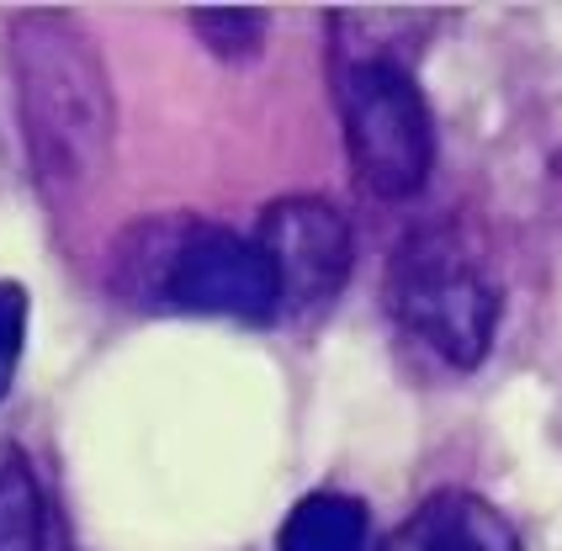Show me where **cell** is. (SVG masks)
Instances as JSON below:
<instances>
[{
	"label": "cell",
	"instance_id": "obj_1",
	"mask_svg": "<svg viewBox=\"0 0 562 551\" xmlns=\"http://www.w3.org/2000/svg\"><path fill=\"white\" fill-rule=\"evenodd\" d=\"M11 75L37 191L54 207H75L101 181L117 138V101L101 48L75 16L27 11L11 22Z\"/></svg>",
	"mask_w": 562,
	"mask_h": 551
},
{
	"label": "cell",
	"instance_id": "obj_2",
	"mask_svg": "<svg viewBox=\"0 0 562 551\" xmlns=\"http://www.w3.org/2000/svg\"><path fill=\"white\" fill-rule=\"evenodd\" d=\"M387 307L446 367H477L499 335V281L462 223H425L393 249Z\"/></svg>",
	"mask_w": 562,
	"mask_h": 551
},
{
	"label": "cell",
	"instance_id": "obj_3",
	"mask_svg": "<svg viewBox=\"0 0 562 551\" xmlns=\"http://www.w3.org/2000/svg\"><path fill=\"white\" fill-rule=\"evenodd\" d=\"M335 106L356 181L382 202H404L430 181L436 117L419 80L393 54H345L335 48Z\"/></svg>",
	"mask_w": 562,
	"mask_h": 551
},
{
	"label": "cell",
	"instance_id": "obj_4",
	"mask_svg": "<svg viewBox=\"0 0 562 551\" xmlns=\"http://www.w3.org/2000/svg\"><path fill=\"white\" fill-rule=\"evenodd\" d=\"M155 234V228H149ZM159 249V297L181 313H207V318H239V324H271L281 318V292L271 260L255 239L191 217L176 228L155 234Z\"/></svg>",
	"mask_w": 562,
	"mask_h": 551
},
{
	"label": "cell",
	"instance_id": "obj_5",
	"mask_svg": "<svg viewBox=\"0 0 562 551\" xmlns=\"http://www.w3.org/2000/svg\"><path fill=\"white\" fill-rule=\"evenodd\" d=\"M255 245L271 260L281 292V318H308L329 307L350 281V223L324 196H281L260 213Z\"/></svg>",
	"mask_w": 562,
	"mask_h": 551
},
{
	"label": "cell",
	"instance_id": "obj_6",
	"mask_svg": "<svg viewBox=\"0 0 562 551\" xmlns=\"http://www.w3.org/2000/svg\"><path fill=\"white\" fill-rule=\"evenodd\" d=\"M376 551H520L515 530L477 493H436Z\"/></svg>",
	"mask_w": 562,
	"mask_h": 551
},
{
	"label": "cell",
	"instance_id": "obj_7",
	"mask_svg": "<svg viewBox=\"0 0 562 551\" xmlns=\"http://www.w3.org/2000/svg\"><path fill=\"white\" fill-rule=\"evenodd\" d=\"M367 504L350 493H308L277 530V551H361Z\"/></svg>",
	"mask_w": 562,
	"mask_h": 551
},
{
	"label": "cell",
	"instance_id": "obj_8",
	"mask_svg": "<svg viewBox=\"0 0 562 551\" xmlns=\"http://www.w3.org/2000/svg\"><path fill=\"white\" fill-rule=\"evenodd\" d=\"M48 504L22 451H0V551H43Z\"/></svg>",
	"mask_w": 562,
	"mask_h": 551
},
{
	"label": "cell",
	"instance_id": "obj_9",
	"mask_svg": "<svg viewBox=\"0 0 562 551\" xmlns=\"http://www.w3.org/2000/svg\"><path fill=\"white\" fill-rule=\"evenodd\" d=\"M191 27L207 37V48L218 59H255L260 37H266V16H255V11H202V16H191Z\"/></svg>",
	"mask_w": 562,
	"mask_h": 551
},
{
	"label": "cell",
	"instance_id": "obj_10",
	"mask_svg": "<svg viewBox=\"0 0 562 551\" xmlns=\"http://www.w3.org/2000/svg\"><path fill=\"white\" fill-rule=\"evenodd\" d=\"M22 345H27V292L16 281H0V398L16 382Z\"/></svg>",
	"mask_w": 562,
	"mask_h": 551
}]
</instances>
